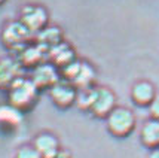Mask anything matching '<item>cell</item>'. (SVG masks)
I'll return each instance as SVG.
<instances>
[{
    "label": "cell",
    "mask_w": 159,
    "mask_h": 158,
    "mask_svg": "<svg viewBox=\"0 0 159 158\" xmlns=\"http://www.w3.org/2000/svg\"><path fill=\"white\" fill-rule=\"evenodd\" d=\"M39 89L36 88V85L31 82V79L28 78H21L11 87L7 91V98L9 104L14 106L15 109L20 112H28L34 108V104L39 100Z\"/></svg>",
    "instance_id": "1"
},
{
    "label": "cell",
    "mask_w": 159,
    "mask_h": 158,
    "mask_svg": "<svg viewBox=\"0 0 159 158\" xmlns=\"http://www.w3.org/2000/svg\"><path fill=\"white\" fill-rule=\"evenodd\" d=\"M106 124L111 136L124 139L128 137L135 128V117L126 108H115L110 115L106 118Z\"/></svg>",
    "instance_id": "2"
},
{
    "label": "cell",
    "mask_w": 159,
    "mask_h": 158,
    "mask_svg": "<svg viewBox=\"0 0 159 158\" xmlns=\"http://www.w3.org/2000/svg\"><path fill=\"white\" fill-rule=\"evenodd\" d=\"M33 37L34 36L31 35L20 21H14V22L6 24L5 28L2 30V36H0L3 46L11 49V51H15L16 54L22 48H25L27 45H30V41Z\"/></svg>",
    "instance_id": "3"
},
{
    "label": "cell",
    "mask_w": 159,
    "mask_h": 158,
    "mask_svg": "<svg viewBox=\"0 0 159 158\" xmlns=\"http://www.w3.org/2000/svg\"><path fill=\"white\" fill-rule=\"evenodd\" d=\"M20 22L27 28L33 36L48 26V12L46 9L36 5H27L21 9Z\"/></svg>",
    "instance_id": "4"
},
{
    "label": "cell",
    "mask_w": 159,
    "mask_h": 158,
    "mask_svg": "<svg viewBox=\"0 0 159 158\" xmlns=\"http://www.w3.org/2000/svg\"><path fill=\"white\" fill-rule=\"evenodd\" d=\"M30 79L39 91H46V89L49 91L54 85H57L61 81V73L58 72V69L54 64L46 61L40 66H37L36 69H33Z\"/></svg>",
    "instance_id": "5"
},
{
    "label": "cell",
    "mask_w": 159,
    "mask_h": 158,
    "mask_svg": "<svg viewBox=\"0 0 159 158\" xmlns=\"http://www.w3.org/2000/svg\"><path fill=\"white\" fill-rule=\"evenodd\" d=\"M24 67L14 57H5L0 60V91H9L18 79L24 78Z\"/></svg>",
    "instance_id": "6"
},
{
    "label": "cell",
    "mask_w": 159,
    "mask_h": 158,
    "mask_svg": "<svg viewBox=\"0 0 159 158\" xmlns=\"http://www.w3.org/2000/svg\"><path fill=\"white\" fill-rule=\"evenodd\" d=\"M116 108V97L109 88L104 87H98L95 88V94H94V102L91 106L89 112L95 118L100 119H106L111 113V110Z\"/></svg>",
    "instance_id": "7"
},
{
    "label": "cell",
    "mask_w": 159,
    "mask_h": 158,
    "mask_svg": "<svg viewBox=\"0 0 159 158\" xmlns=\"http://www.w3.org/2000/svg\"><path fill=\"white\" fill-rule=\"evenodd\" d=\"M49 97L52 100V103L60 109H69L73 104H76L77 98V89L71 85L70 82L61 79L60 82L54 85L49 89Z\"/></svg>",
    "instance_id": "8"
},
{
    "label": "cell",
    "mask_w": 159,
    "mask_h": 158,
    "mask_svg": "<svg viewBox=\"0 0 159 158\" xmlns=\"http://www.w3.org/2000/svg\"><path fill=\"white\" fill-rule=\"evenodd\" d=\"M16 60L24 69H36L37 66L48 61V49L37 43L27 45L16 54Z\"/></svg>",
    "instance_id": "9"
},
{
    "label": "cell",
    "mask_w": 159,
    "mask_h": 158,
    "mask_svg": "<svg viewBox=\"0 0 159 158\" xmlns=\"http://www.w3.org/2000/svg\"><path fill=\"white\" fill-rule=\"evenodd\" d=\"M48 61L51 64H54L57 69L61 70L62 67L69 66L70 63L76 61V54H75V49L70 46L69 43L61 42L55 46L48 51Z\"/></svg>",
    "instance_id": "10"
},
{
    "label": "cell",
    "mask_w": 159,
    "mask_h": 158,
    "mask_svg": "<svg viewBox=\"0 0 159 158\" xmlns=\"http://www.w3.org/2000/svg\"><path fill=\"white\" fill-rule=\"evenodd\" d=\"M33 146L42 158H55L61 151L58 139L51 133H40L39 136H36Z\"/></svg>",
    "instance_id": "11"
},
{
    "label": "cell",
    "mask_w": 159,
    "mask_h": 158,
    "mask_svg": "<svg viewBox=\"0 0 159 158\" xmlns=\"http://www.w3.org/2000/svg\"><path fill=\"white\" fill-rule=\"evenodd\" d=\"M22 124V112L15 109L11 104L0 106V131L2 133H14Z\"/></svg>",
    "instance_id": "12"
},
{
    "label": "cell",
    "mask_w": 159,
    "mask_h": 158,
    "mask_svg": "<svg viewBox=\"0 0 159 158\" xmlns=\"http://www.w3.org/2000/svg\"><path fill=\"white\" fill-rule=\"evenodd\" d=\"M155 97H156L155 88L147 81H140L131 89V100L134 102V104H137L140 108H146V106L149 108Z\"/></svg>",
    "instance_id": "13"
},
{
    "label": "cell",
    "mask_w": 159,
    "mask_h": 158,
    "mask_svg": "<svg viewBox=\"0 0 159 158\" xmlns=\"http://www.w3.org/2000/svg\"><path fill=\"white\" fill-rule=\"evenodd\" d=\"M34 41L37 45L43 46L45 49H51L58 43L62 42V31L55 26H46L34 36Z\"/></svg>",
    "instance_id": "14"
},
{
    "label": "cell",
    "mask_w": 159,
    "mask_h": 158,
    "mask_svg": "<svg viewBox=\"0 0 159 158\" xmlns=\"http://www.w3.org/2000/svg\"><path fill=\"white\" fill-rule=\"evenodd\" d=\"M140 140L149 149H158L159 148V121L150 119L141 127L140 131Z\"/></svg>",
    "instance_id": "15"
},
{
    "label": "cell",
    "mask_w": 159,
    "mask_h": 158,
    "mask_svg": "<svg viewBox=\"0 0 159 158\" xmlns=\"http://www.w3.org/2000/svg\"><path fill=\"white\" fill-rule=\"evenodd\" d=\"M94 81H95V70H94V67L91 66L89 63L80 61V69L77 72L75 81L71 82V85L77 91H82V89L92 88Z\"/></svg>",
    "instance_id": "16"
},
{
    "label": "cell",
    "mask_w": 159,
    "mask_h": 158,
    "mask_svg": "<svg viewBox=\"0 0 159 158\" xmlns=\"http://www.w3.org/2000/svg\"><path fill=\"white\" fill-rule=\"evenodd\" d=\"M94 94H95V88H88V89H82V91H77V98H76V106L80 110H86L89 112L92 102H94Z\"/></svg>",
    "instance_id": "17"
},
{
    "label": "cell",
    "mask_w": 159,
    "mask_h": 158,
    "mask_svg": "<svg viewBox=\"0 0 159 158\" xmlns=\"http://www.w3.org/2000/svg\"><path fill=\"white\" fill-rule=\"evenodd\" d=\"M15 158H42L40 154L36 151L33 145H25L18 148V151L15 152Z\"/></svg>",
    "instance_id": "18"
},
{
    "label": "cell",
    "mask_w": 159,
    "mask_h": 158,
    "mask_svg": "<svg viewBox=\"0 0 159 158\" xmlns=\"http://www.w3.org/2000/svg\"><path fill=\"white\" fill-rule=\"evenodd\" d=\"M149 113H150L152 119L159 121V94H156V97L153 98V102L149 106Z\"/></svg>",
    "instance_id": "19"
},
{
    "label": "cell",
    "mask_w": 159,
    "mask_h": 158,
    "mask_svg": "<svg viewBox=\"0 0 159 158\" xmlns=\"http://www.w3.org/2000/svg\"><path fill=\"white\" fill-rule=\"evenodd\" d=\"M149 158H159V148L158 149H152L149 154Z\"/></svg>",
    "instance_id": "20"
},
{
    "label": "cell",
    "mask_w": 159,
    "mask_h": 158,
    "mask_svg": "<svg viewBox=\"0 0 159 158\" xmlns=\"http://www.w3.org/2000/svg\"><path fill=\"white\" fill-rule=\"evenodd\" d=\"M55 158H70V154L66 151H60V154H58Z\"/></svg>",
    "instance_id": "21"
},
{
    "label": "cell",
    "mask_w": 159,
    "mask_h": 158,
    "mask_svg": "<svg viewBox=\"0 0 159 158\" xmlns=\"http://www.w3.org/2000/svg\"><path fill=\"white\" fill-rule=\"evenodd\" d=\"M5 2H6V0H0V6H2V5H3Z\"/></svg>",
    "instance_id": "22"
}]
</instances>
